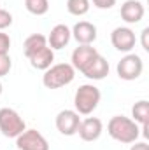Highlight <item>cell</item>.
Here are the masks:
<instances>
[{"label": "cell", "mask_w": 149, "mask_h": 150, "mask_svg": "<svg viewBox=\"0 0 149 150\" xmlns=\"http://www.w3.org/2000/svg\"><path fill=\"white\" fill-rule=\"evenodd\" d=\"M132 119L139 126L149 122V101L148 100H140V101H137L132 107Z\"/></svg>", "instance_id": "obj_17"}, {"label": "cell", "mask_w": 149, "mask_h": 150, "mask_svg": "<svg viewBox=\"0 0 149 150\" xmlns=\"http://www.w3.org/2000/svg\"><path fill=\"white\" fill-rule=\"evenodd\" d=\"M98 54V51L93 47V45H77L74 51H72V56H70V65L74 67V70L77 72H82L86 67H88V63L95 58Z\"/></svg>", "instance_id": "obj_13"}, {"label": "cell", "mask_w": 149, "mask_h": 150, "mask_svg": "<svg viewBox=\"0 0 149 150\" xmlns=\"http://www.w3.org/2000/svg\"><path fill=\"white\" fill-rule=\"evenodd\" d=\"M144 70V61L139 54L135 52H126L119 61H117V67H116V72L117 77L121 80H137Z\"/></svg>", "instance_id": "obj_5"}, {"label": "cell", "mask_w": 149, "mask_h": 150, "mask_svg": "<svg viewBox=\"0 0 149 150\" xmlns=\"http://www.w3.org/2000/svg\"><path fill=\"white\" fill-rule=\"evenodd\" d=\"M142 38H140V42H142V49L146 51V52H149V44H148V35H149V28H144L142 30Z\"/></svg>", "instance_id": "obj_25"}, {"label": "cell", "mask_w": 149, "mask_h": 150, "mask_svg": "<svg viewBox=\"0 0 149 150\" xmlns=\"http://www.w3.org/2000/svg\"><path fill=\"white\" fill-rule=\"evenodd\" d=\"M2 91H4V87H2V82H0V94H2Z\"/></svg>", "instance_id": "obj_26"}, {"label": "cell", "mask_w": 149, "mask_h": 150, "mask_svg": "<svg viewBox=\"0 0 149 150\" xmlns=\"http://www.w3.org/2000/svg\"><path fill=\"white\" fill-rule=\"evenodd\" d=\"M91 4L90 0H67V11L72 16H84L88 14Z\"/></svg>", "instance_id": "obj_19"}, {"label": "cell", "mask_w": 149, "mask_h": 150, "mask_svg": "<svg viewBox=\"0 0 149 150\" xmlns=\"http://www.w3.org/2000/svg\"><path fill=\"white\" fill-rule=\"evenodd\" d=\"M104 131V124L98 117H86L84 120H81L77 134L82 142H97L102 136Z\"/></svg>", "instance_id": "obj_9"}, {"label": "cell", "mask_w": 149, "mask_h": 150, "mask_svg": "<svg viewBox=\"0 0 149 150\" xmlns=\"http://www.w3.org/2000/svg\"><path fill=\"white\" fill-rule=\"evenodd\" d=\"M70 33L79 45H93L97 40V26L90 21H79L74 25Z\"/></svg>", "instance_id": "obj_11"}, {"label": "cell", "mask_w": 149, "mask_h": 150, "mask_svg": "<svg viewBox=\"0 0 149 150\" xmlns=\"http://www.w3.org/2000/svg\"><path fill=\"white\" fill-rule=\"evenodd\" d=\"M11 25H12V14L9 11H5V9L0 7V32L5 30V28H9Z\"/></svg>", "instance_id": "obj_21"}, {"label": "cell", "mask_w": 149, "mask_h": 150, "mask_svg": "<svg viewBox=\"0 0 149 150\" xmlns=\"http://www.w3.org/2000/svg\"><path fill=\"white\" fill-rule=\"evenodd\" d=\"M12 68V59L9 54H0V77H5L9 75Z\"/></svg>", "instance_id": "obj_20"}, {"label": "cell", "mask_w": 149, "mask_h": 150, "mask_svg": "<svg viewBox=\"0 0 149 150\" xmlns=\"http://www.w3.org/2000/svg\"><path fill=\"white\" fill-rule=\"evenodd\" d=\"M93 5H95L97 9L105 11V9H112V7L116 5V0H93Z\"/></svg>", "instance_id": "obj_23"}, {"label": "cell", "mask_w": 149, "mask_h": 150, "mask_svg": "<svg viewBox=\"0 0 149 150\" xmlns=\"http://www.w3.org/2000/svg\"><path fill=\"white\" fill-rule=\"evenodd\" d=\"M25 7L34 16H44L49 11V0H25Z\"/></svg>", "instance_id": "obj_18"}, {"label": "cell", "mask_w": 149, "mask_h": 150, "mask_svg": "<svg viewBox=\"0 0 149 150\" xmlns=\"http://www.w3.org/2000/svg\"><path fill=\"white\" fill-rule=\"evenodd\" d=\"M81 117L75 110H62L58 112L56 119H54V124H56V129L63 134V136H74L77 134V129H79V124H81Z\"/></svg>", "instance_id": "obj_7"}, {"label": "cell", "mask_w": 149, "mask_h": 150, "mask_svg": "<svg viewBox=\"0 0 149 150\" xmlns=\"http://www.w3.org/2000/svg\"><path fill=\"white\" fill-rule=\"evenodd\" d=\"M25 129H27V124L16 110L9 107L0 108V133L5 138H18Z\"/></svg>", "instance_id": "obj_4"}, {"label": "cell", "mask_w": 149, "mask_h": 150, "mask_svg": "<svg viewBox=\"0 0 149 150\" xmlns=\"http://www.w3.org/2000/svg\"><path fill=\"white\" fill-rule=\"evenodd\" d=\"M109 70H111L109 61L104 56L97 54L81 74L84 75V77H88V79H91V80H102V79H105L109 75Z\"/></svg>", "instance_id": "obj_12"}, {"label": "cell", "mask_w": 149, "mask_h": 150, "mask_svg": "<svg viewBox=\"0 0 149 150\" xmlns=\"http://www.w3.org/2000/svg\"><path fill=\"white\" fill-rule=\"evenodd\" d=\"M146 14L144 4L140 0H125L121 5V19L128 25H137Z\"/></svg>", "instance_id": "obj_10"}, {"label": "cell", "mask_w": 149, "mask_h": 150, "mask_svg": "<svg viewBox=\"0 0 149 150\" xmlns=\"http://www.w3.org/2000/svg\"><path fill=\"white\" fill-rule=\"evenodd\" d=\"M46 45H47V37H44L42 33H32L23 42V52H25L27 58H30V56H34L37 51H40Z\"/></svg>", "instance_id": "obj_16"}, {"label": "cell", "mask_w": 149, "mask_h": 150, "mask_svg": "<svg viewBox=\"0 0 149 150\" xmlns=\"http://www.w3.org/2000/svg\"><path fill=\"white\" fill-rule=\"evenodd\" d=\"M111 42L116 51H119V52H132V49L137 44L135 32L132 28H128V26H117V28L112 30Z\"/></svg>", "instance_id": "obj_8"}, {"label": "cell", "mask_w": 149, "mask_h": 150, "mask_svg": "<svg viewBox=\"0 0 149 150\" xmlns=\"http://www.w3.org/2000/svg\"><path fill=\"white\" fill-rule=\"evenodd\" d=\"M75 79V70L70 63H53L47 70H44L42 84L46 89H60L69 86Z\"/></svg>", "instance_id": "obj_3"}, {"label": "cell", "mask_w": 149, "mask_h": 150, "mask_svg": "<svg viewBox=\"0 0 149 150\" xmlns=\"http://www.w3.org/2000/svg\"><path fill=\"white\" fill-rule=\"evenodd\" d=\"M18 150H49V143L37 129H25L16 138Z\"/></svg>", "instance_id": "obj_6"}, {"label": "cell", "mask_w": 149, "mask_h": 150, "mask_svg": "<svg viewBox=\"0 0 149 150\" xmlns=\"http://www.w3.org/2000/svg\"><path fill=\"white\" fill-rule=\"evenodd\" d=\"M102 100V93L93 84H82L74 94V107L79 115H91Z\"/></svg>", "instance_id": "obj_2"}, {"label": "cell", "mask_w": 149, "mask_h": 150, "mask_svg": "<svg viewBox=\"0 0 149 150\" xmlns=\"http://www.w3.org/2000/svg\"><path fill=\"white\" fill-rule=\"evenodd\" d=\"M28 61H30V65H32L34 68L44 72V70H47V68L53 65V61H54V51H53L49 45H46V47H42L40 51H37L34 56H30Z\"/></svg>", "instance_id": "obj_15"}, {"label": "cell", "mask_w": 149, "mask_h": 150, "mask_svg": "<svg viewBox=\"0 0 149 150\" xmlns=\"http://www.w3.org/2000/svg\"><path fill=\"white\" fill-rule=\"evenodd\" d=\"M9 49H11V37L0 32V54H9Z\"/></svg>", "instance_id": "obj_22"}, {"label": "cell", "mask_w": 149, "mask_h": 150, "mask_svg": "<svg viewBox=\"0 0 149 150\" xmlns=\"http://www.w3.org/2000/svg\"><path fill=\"white\" fill-rule=\"evenodd\" d=\"M107 133H109V136L112 140H116L119 143H125V145H130V143L139 140L140 126L133 119H130V117L114 115L111 120L107 122Z\"/></svg>", "instance_id": "obj_1"}, {"label": "cell", "mask_w": 149, "mask_h": 150, "mask_svg": "<svg viewBox=\"0 0 149 150\" xmlns=\"http://www.w3.org/2000/svg\"><path fill=\"white\" fill-rule=\"evenodd\" d=\"M132 147H130V150H149V145L148 142L144 140V142H133V143H130Z\"/></svg>", "instance_id": "obj_24"}, {"label": "cell", "mask_w": 149, "mask_h": 150, "mask_svg": "<svg viewBox=\"0 0 149 150\" xmlns=\"http://www.w3.org/2000/svg\"><path fill=\"white\" fill-rule=\"evenodd\" d=\"M70 38H72V33L67 25H56V26H53V30L47 37V45L53 51H58V49H63L70 42Z\"/></svg>", "instance_id": "obj_14"}]
</instances>
